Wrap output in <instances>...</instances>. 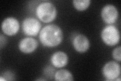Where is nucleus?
Returning <instances> with one entry per match:
<instances>
[{
  "label": "nucleus",
  "instance_id": "2",
  "mask_svg": "<svg viewBox=\"0 0 121 81\" xmlns=\"http://www.w3.org/2000/svg\"><path fill=\"white\" fill-rule=\"evenodd\" d=\"M57 11L55 5L48 2L41 3L36 9V15L40 20L49 23L55 20Z\"/></svg>",
  "mask_w": 121,
  "mask_h": 81
},
{
  "label": "nucleus",
  "instance_id": "7",
  "mask_svg": "<svg viewBox=\"0 0 121 81\" xmlns=\"http://www.w3.org/2000/svg\"><path fill=\"white\" fill-rule=\"evenodd\" d=\"M20 29L19 22L17 19L12 17L6 18L2 24L3 32L8 36H12L17 33Z\"/></svg>",
  "mask_w": 121,
  "mask_h": 81
},
{
  "label": "nucleus",
  "instance_id": "8",
  "mask_svg": "<svg viewBox=\"0 0 121 81\" xmlns=\"http://www.w3.org/2000/svg\"><path fill=\"white\" fill-rule=\"evenodd\" d=\"M39 43L36 40L31 37L23 38L19 43L18 47L20 51L25 54L32 53L37 49Z\"/></svg>",
  "mask_w": 121,
  "mask_h": 81
},
{
  "label": "nucleus",
  "instance_id": "5",
  "mask_svg": "<svg viewBox=\"0 0 121 81\" xmlns=\"http://www.w3.org/2000/svg\"><path fill=\"white\" fill-rule=\"evenodd\" d=\"M102 72L107 81H115L120 76V65L115 61H109L105 64Z\"/></svg>",
  "mask_w": 121,
  "mask_h": 81
},
{
  "label": "nucleus",
  "instance_id": "13",
  "mask_svg": "<svg viewBox=\"0 0 121 81\" xmlns=\"http://www.w3.org/2000/svg\"><path fill=\"white\" fill-rule=\"evenodd\" d=\"M121 46H119V47H117L114 50H113L112 53V55L113 58L116 60L120 62L121 59Z\"/></svg>",
  "mask_w": 121,
  "mask_h": 81
},
{
  "label": "nucleus",
  "instance_id": "11",
  "mask_svg": "<svg viewBox=\"0 0 121 81\" xmlns=\"http://www.w3.org/2000/svg\"><path fill=\"white\" fill-rule=\"evenodd\" d=\"M55 80L57 81H73L74 78L71 72L67 69H60L55 74Z\"/></svg>",
  "mask_w": 121,
  "mask_h": 81
},
{
  "label": "nucleus",
  "instance_id": "4",
  "mask_svg": "<svg viewBox=\"0 0 121 81\" xmlns=\"http://www.w3.org/2000/svg\"><path fill=\"white\" fill-rule=\"evenodd\" d=\"M41 28V23L38 19L35 18H26L22 22V31L26 36H36L39 33Z\"/></svg>",
  "mask_w": 121,
  "mask_h": 81
},
{
  "label": "nucleus",
  "instance_id": "6",
  "mask_svg": "<svg viewBox=\"0 0 121 81\" xmlns=\"http://www.w3.org/2000/svg\"><path fill=\"white\" fill-rule=\"evenodd\" d=\"M101 16L104 21L108 24H113L117 20L119 12L117 8L112 5L108 4L101 10Z\"/></svg>",
  "mask_w": 121,
  "mask_h": 81
},
{
  "label": "nucleus",
  "instance_id": "1",
  "mask_svg": "<svg viewBox=\"0 0 121 81\" xmlns=\"http://www.w3.org/2000/svg\"><path fill=\"white\" fill-rule=\"evenodd\" d=\"M39 38L43 46L54 47L58 46L62 42L63 31L58 25L49 24L41 29L39 32Z\"/></svg>",
  "mask_w": 121,
  "mask_h": 81
},
{
  "label": "nucleus",
  "instance_id": "15",
  "mask_svg": "<svg viewBox=\"0 0 121 81\" xmlns=\"http://www.w3.org/2000/svg\"><path fill=\"white\" fill-rule=\"evenodd\" d=\"M37 80H43V81H44V80H45L44 79H37Z\"/></svg>",
  "mask_w": 121,
  "mask_h": 81
},
{
  "label": "nucleus",
  "instance_id": "3",
  "mask_svg": "<svg viewBox=\"0 0 121 81\" xmlns=\"http://www.w3.org/2000/svg\"><path fill=\"white\" fill-rule=\"evenodd\" d=\"M101 38L106 45L113 46L120 42V33L117 27L112 25H108L106 26L102 30Z\"/></svg>",
  "mask_w": 121,
  "mask_h": 81
},
{
  "label": "nucleus",
  "instance_id": "9",
  "mask_svg": "<svg viewBox=\"0 0 121 81\" xmlns=\"http://www.w3.org/2000/svg\"><path fill=\"white\" fill-rule=\"evenodd\" d=\"M73 45L77 52L83 53L89 49L90 42L88 38L84 34H79L74 38Z\"/></svg>",
  "mask_w": 121,
  "mask_h": 81
},
{
  "label": "nucleus",
  "instance_id": "12",
  "mask_svg": "<svg viewBox=\"0 0 121 81\" xmlns=\"http://www.w3.org/2000/svg\"><path fill=\"white\" fill-rule=\"evenodd\" d=\"M90 3V0H74L73 1L74 7L78 11H84L87 9Z\"/></svg>",
  "mask_w": 121,
  "mask_h": 81
},
{
  "label": "nucleus",
  "instance_id": "14",
  "mask_svg": "<svg viewBox=\"0 0 121 81\" xmlns=\"http://www.w3.org/2000/svg\"><path fill=\"white\" fill-rule=\"evenodd\" d=\"M0 43H1V48H2L3 46H4L6 43V40L4 36H3L2 34L1 35V40H0Z\"/></svg>",
  "mask_w": 121,
  "mask_h": 81
},
{
  "label": "nucleus",
  "instance_id": "10",
  "mask_svg": "<svg viewBox=\"0 0 121 81\" xmlns=\"http://www.w3.org/2000/svg\"><path fill=\"white\" fill-rule=\"evenodd\" d=\"M52 64L56 68L65 67L68 62V57L66 53L63 51H57L54 53L51 58Z\"/></svg>",
  "mask_w": 121,
  "mask_h": 81
}]
</instances>
